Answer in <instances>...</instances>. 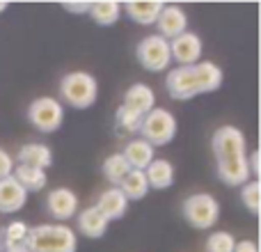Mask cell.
I'll use <instances>...</instances> for the list:
<instances>
[{"label":"cell","mask_w":261,"mask_h":252,"mask_svg":"<svg viewBox=\"0 0 261 252\" xmlns=\"http://www.w3.org/2000/svg\"><path fill=\"white\" fill-rule=\"evenodd\" d=\"M60 96L67 101L71 108L85 110L96 104L99 96V85L96 78L87 71H71L60 81Z\"/></svg>","instance_id":"277c9868"},{"label":"cell","mask_w":261,"mask_h":252,"mask_svg":"<svg viewBox=\"0 0 261 252\" xmlns=\"http://www.w3.org/2000/svg\"><path fill=\"white\" fill-rule=\"evenodd\" d=\"M234 252H259V248L254 241H236Z\"/></svg>","instance_id":"4dcf8cb0"},{"label":"cell","mask_w":261,"mask_h":252,"mask_svg":"<svg viewBox=\"0 0 261 252\" xmlns=\"http://www.w3.org/2000/svg\"><path fill=\"white\" fill-rule=\"evenodd\" d=\"M119 14H122V3L117 0H99V3H92L90 16L94 18L96 26H115L119 21Z\"/></svg>","instance_id":"7402d4cb"},{"label":"cell","mask_w":261,"mask_h":252,"mask_svg":"<svg viewBox=\"0 0 261 252\" xmlns=\"http://www.w3.org/2000/svg\"><path fill=\"white\" fill-rule=\"evenodd\" d=\"M184 218L195 230H211L220 220V202L211 193H193L181 204Z\"/></svg>","instance_id":"5b68a950"},{"label":"cell","mask_w":261,"mask_h":252,"mask_svg":"<svg viewBox=\"0 0 261 252\" xmlns=\"http://www.w3.org/2000/svg\"><path fill=\"white\" fill-rule=\"evenodd\" d=\"M46 209L55 220H71L78 213V195L71 188H55L46 195Z\"/></svg>","instance_id":"8fae6325"},{"label":"cell","mask_w":261,"mask_h":252,"mask_svg":"<svg viewBox=\"0 0 261 252\" xmlns=\"http://www.w3.org/2000/svg\"><path fill=\"white\" fill-rule=\"evenodd\" d=\"M236 239L231 232H213L206 239V252H234Z\"/></svg>","instance_id":"4316f807"},{"label":"cell","mask_w":261,"mask_h":252,"mask_svg":"<svg viewBox=\"0 0 261 252\" xmlns=\"http://www.w3.org/2000/svg\"><path fill=\"white\" fill-rule=\"evenodd\" d=\"M7 7H9V3H5V0H0V14H3Z\"/></svg>","instance_id":"1f68e13d"},{"label":"cell","mask_w":261,"mask_h":252,"mask_svg":"<svg viewBox=\"0 0 261 252\" xmlns=\"http://www.w3.org/2000/svg\"><path fill=\"white\" fill-rule=\"evenodd\" d=\"M153 154H156V149L151 147V144L147 142V140L142 138H133L130 142H126V147H124L122 156L124 161L128 163L130 170H147V165L153 161Z\"/></svg>","instance_id":"2e32d148"},{"label":"cell","mask_w":261,"mask_h":252,"mask_svg":"<svg viewBox=\"0 0 261 252\" xmlns=\"http://www.w3.org/2000/svg\"><path fill=\"white\" fill-rule=\"evenodd\" d=\"M12 177L18 181V186H21L25 193H39V190L46 188V184H48V177H46L44 170H39V167H30V165H14V172Z\"/></svg>","instance_id":"ffe728a7"},{"label":"cell","mask_w":261,"mask_h":252,"mask_svg":"<svg viewBox=\"0 0 261 252\" xmlns=\"http://www.w3.org/2000/svg\"><path fill=\"white\" fill-rule=\"evenodd\" d=\"M14 172V158L5 149H0V179H7Z\"/></svg>","instance_id":"f1b7e54d"},{"label":"cell","mask_w":261,"mask_h":252,"mask_svg":"<svg viewBox=\"0 0 261 252\" xmlns=\"http://www.w3.org/2000/svg\"><path fill=\"white\" fill-rule=\"evenodd\" d=\"M16 161L21 165H30V167H39V170H48L53 165V152H50L48 144L41 142H28L18 149Z\"/></svg>","instance_id":"5bb4252c"},{"label":"cell","mask_w":261,"mask_h":252,"mask_svg":"<svg viewBox=\"0 0 261 252\" xmlns=\"http://www.w3.org/2000/svg\"><path fill=\"white\" fill-rule=\"evenodd\" d=\"M211 147L218 165V179L231 188H241L243 184H248L250 172L243 131L231 124L220 126L211 138Z\"/></svg>","instance_id":"6da1fadb"},{"label":"cell","mask_w":261,"mask_h":252,"mask_svg":"<svg viewBox=\"0 0 261 252\" xmlns=\"http://www.w3.org/2000/svg\"><path fill=\"white\" fill-rule=\"evenodd\" d=\"M144 177H147L149 188L156 190H165L174 184V165L165 158H153L151 163L144 170Z\"/></svg>","instance_id":"ac0fdd59"},{"label":"cell","mask_w":261,"mask_h":252,"mask_svg":"<svg viewBox=\"0 0 261 252\" xmlns=\"http://www.w3.org/2000/svg\"><path fill=\"white\" fill-rule=\"evenodd\" d=\"M28 193L18 186L14 177L0 179V213H16L25 207Z\"/></svg>","instance_id":"4fadbf2b"},{"label":"cell","mask_w":261,"mask_h":252,"mask_svg":"<svg viewBox=\"0 0 261 252\" xmlns=\"http://www.w3.org/2000/svg\"><path fill=\"white\" fill-rule=\"evenodd\" d=\"M28 122L41 133H55L64 122V108L53 96H39L28 106Z\"/></svg>","instance_id":"52a82bcc"},{"label":"cell","mask_w":261,"mask_h":252,"mask_svg":"<svg viewBox=\"0 0 261 252\" xmlns=\"http://www.w3.org/2000/svg\"><path fill=\"white\" fill-rule=\"evenodd\" d=\"M28 230H30V227H28L23 220L9 222L7 230L0 232V241H3V243H0V248H3V252L23 248V243H25V236H28Z\"/></svg>","instance_id":"603a6c76"},{"label":"cell","mask_w":261,"mask_h":252,"mask_svg":"<svg viewBox=\"0 0 261 252\" xmlns=\"http://www.w3.org/2000/svg\"><path fill=\"white\" fill-rule=\"evenodd\" d=\"M60 5L71 14H90V9H92V0H64Z\"/></svg>","instance_id":"83f0119b"},{"label":"cell","mask_w":261,"mask_h":252,"mask_svg":"<svg viewBox=\"0 0 261 252\" xmlns=\"http://www.w3.org/2000/svg\"><path fill=\"white\" fill-rule=\"evenodd\" d=\"M142 119H144V115L135 113V110L126 108V106H119L117 115H115V124H117V129L124 131V133H140Z\"/></svg>","instance_id":"d4e9b609"},{"label":"cell","mask_w":261,"mask_h":252,"mask_svg":"<svg viewBox=\"0 0 261 252\" xmlns=\"http://www.w3.org/2000/svg\"><path fill=\"white\" fill-rule=\"evenodd\" d=\"M222 69L216 62L199 60L190 67H176L167 73V92L176 101L195 99L197 94H208V92L220 90L222 85Z\"/></svg>","instance_id":"7a4b0ae2"},{"label":"cell","mask_w":261,"mask_h":252,"mask_svg":"<svg viewBox=\"0 0 261 252\" xmlns=\"http://www.w3.org/2000/svg\"><path fill=\"white\" fill-rule=\"evenodd\" d=\"M135 58L147 71H165L172 62L170 55V41L163 39L161 35H149L135 46Z\"/></svg>","instance_id":"ba28073f"},{"label":"cell","mask_w":261,"mask_h":252,"mask_svg":"<svg viewBox=\"0 0 261 252\" xmlns=\"http://www.w3.org/2000/svg\"><path fill=\"white\" fill-rule=\"evenodd\" d=\"M176 129H179V124H176L174 115L170 110L153 108L144 115L140 133H142V140H147L156 149V147H163V144H170L176 135Z\"/></svg>","instance_id":"8992f818"},{"label":"cell","mask_w":261,"mask_h":252,"mask_svg":"<svg viewBox=\"0 0 261 252\" xmlns=\"http://www.w3.org/2000/svg\"><path fill=\"white\" fill-rule=\"evenodd\" d=\"M202 39L199 35L186 30L184 35L170 39V55L172 62H176L179 67H190V64H197L202 60Z\"/></svg>","instance_id":"9c48e42d"},{"label":"cell","mask_w":261,"mask_h":252,"mask_svg":"<svg viewBox=\"0 0 261 252\" xmlns=\"http://www.w3.org/2000/svg\"><path fill=\"white\" fill-rule=\"evenodd\" d=\"M122 5L128 16L133 18L135 23H140V26H151V23H156L161 9L165 7V3H161V0H128V3H122Z\"/></svg>","instance_id":"e0dca14e"},{"label":"cell","mask_w":261,"mask_h":252,"mask_svg":"<svg viewBox=\"0 0 261 252\" xmlns=\"http://www.w3.org/2000/svg\"><path fill=\"white\" fill-rule=\"evenodd\" d=\"M241 199H243V207L248 209L252 216L259 213V199H261V184L257 179H250L248 184L241 186Z\"/></svg>","instance_id":"484cf974"},{"label":"cell","mask_w":261,"mask_h":252,"mask_svg":"<svg viewBox=\"0 0 261 252\" xmlns=\"http://www.w3.org/2000/svg\"><path fill=\"white\" fill-rule=\"evenodd\" d=\"M7 252H30V250H25V248H16V250H7Z\"/></svg>","instance_id":"d6a6232c"},{"label":"cell","mask_w":261,"mask_h":252,"mask_svg":"<svg viewBox=\"0 0 261 252\" xmlns=\"http://www.w3.org/2000/svg\"><path fill=\"white\" fill-rule=\"evenodd\" d=\"M128 172H130V167H128V163L124 161L122 154H113V156H108L103 161V177L113 184V188H117L119 181H122Z\"/></svg>","instance_id":"cb8c5ba5"},{"label":"cell","mask_w":261,"mask_h":252,"mask_svg":"<svg viewBox=\"0 0 261 252\" xmlns=\"http://www.w3.org/2000/svg\"><path fill=\"white\" fill-rule=\"evenodd\" d=\"M248 172H250V179L259 181V152H252L248 156Z\"/></svg>","instance_id":"f546056e"},{"label":"cell","mask_w":261,"mask_h":252,"mask_svg":"<svg viewBox=\"0 0 261 252\" xmlns=\"http://www.w3.org/2000/svg\"><path fill=\"white\" fill-rule=\"evenodd\" d=\"M126 108L135 110V113L140 115H147L149 110L156 108V94H153V90L149 85H144V83H135V85H130L126 92H124V104Z\"/></svg>","instance_id":"9a60e30c"},{"label":"cell","mask_w":261,"mask_h":252,"mask_svg":"<svg viewBox=\"0 0 261 252\" xmlns=\"http://www.w3.org/2000/svg\"><path fill=\"white\" fill-rule=\"evenodd\" d=\"M153 26L158 28V35H161L163 39L170 41L188 30V14H186L179 5H165Z\"/></svg>","instance_id":"30bf717a"},{"label":"cell","mask_w":261,"mask_h":252,"mask_svg":"<svg viewBox=\"0 0 261 252\" xmlns=\"http://www.w3.org/2000/svg\"><path fill=\"white\" fill-rule=\"evenodd\" d=\"M108 225L110 222L101 216L96 207H87L78 213V232L87 239H101L108 232Z\"/></svg>","instance_id":"d6986e66"},{"label":"cell","mask_w":261,"mask_h":252,"mask_svg":"<svg viewBox=\"0 0 261 252\" xmlns=\"http://www.w3.org/2000/svg\"><path fill=\"white\" fill-rule=\"evenodd\" d=\"M117 188L122 190L124 197H126L128 202H135V199L147 197V193H149L147 177H144V172H142V170H130L128 174L124 177L122 181H119Z\"/></svg>","instance_id":"44dd1931"},{"label":"cell","mask_w":261,"mask_h":252,"mask_svg":"<svg viewBox=\"0 0 261 252\" xmlns=\"http://www.w3.org/2000/svg\"><path fill=\"white\" fill-rule=\"evenodd\" d=\"M23 248L30 252H76L78 236L69 225L30 227Z\"/></svg>","instance_id":"3957f363"},{"label":"cell","mask_w":261,"mask_h":252,"mask_svg":"<svg viewBox=\"0 0 261 252\" xmlns=\"http://www.w3.org/2000/svg\"><path fill=\"white\" fill-rule=\"evenodd\" d=\"M94 207L99 209V213L106 218V220L113 222V220H119V218L126 216L128 199L124 197V193L119 188H108L99 195V199H96Z\"/></svg>","instance_id":"7c38bea8"}]
</instances>
